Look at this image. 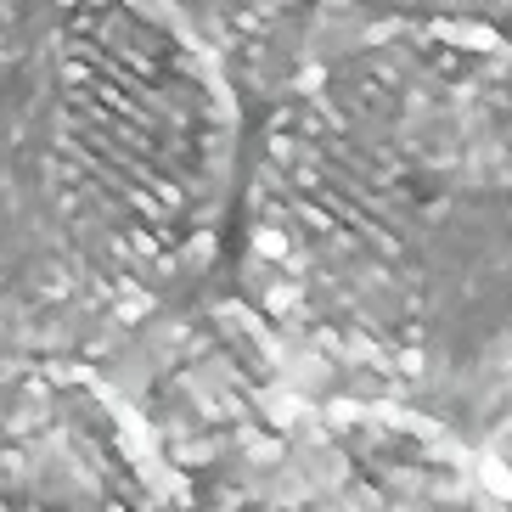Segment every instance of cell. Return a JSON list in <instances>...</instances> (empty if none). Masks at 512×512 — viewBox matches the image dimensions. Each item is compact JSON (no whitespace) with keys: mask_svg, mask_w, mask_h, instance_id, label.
I'll use <instances>...</instances> for the list:
<instances>
[{"mask_svg":"<svg viewBox=\"0 0 512 512\" xmlns=\"http://www.w3.org/2000/svg\"><path fill=\"white\" fill-rule=\"evenodd\" d=\"M254 316L383 377L512 349V40L389 17L276 91L242 181Z\"/></svg>","mask_w":512,"mask_h":512,"instance_id":"cell-1","label":"cell"},{"mask_svg":"<svg viewBox=\"0 0 512 512\" xmlns=\"http://www.w3.org/2000/svg\"><path fill=\"white\" fill-rule=\"evenodd\" d=\"M237 96L169 0H0V355L113 344L203 271Z\"/></svg>","mask_w":512,"mask_h":512,"instance_id":"cell-2","label":"cell"},{"mask_svg":"<svg viewBox=\"0 0 512 512\" xmlns=\"http://www.w3.org/2000/svg\"><path fill=\"white\" fill-rule=\"evenodd\" d=\"M192 512H507L428 422L321 406L259 428L214 467Z\"/></svg>","mask_w":512,"mask_h":512,"instance_id":"cell-3","label":"cell"},{"mask_svg":"<svg viewBox=\"0 0 512 512\" xmlns=\"http://www.w3.org/2000/svg\"><path fill=\"white\" fill-rule=\"evenodd\" d=\"M0 512H186V490L85 361L0 355Z\"/></svg>","mask_w":512,"mask_h":512,"instance_id":"cell-4","label":"cell"},{"mask_svg":"<svg viewBox=\"0 0 512 512\" xmlns=\"http://www.w3.org/2000/svg\"><path fill=\"white\" fill-rule=\"evenodd\" d=\"M411 17H473L467 6H479V0H406Z\"/></svg>","mask_w":512,"mask_h":512,"instance_id":"cell-5","label":"cell"}]
</instances>
